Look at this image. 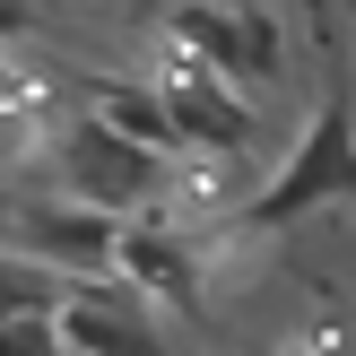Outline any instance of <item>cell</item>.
<instances>
[{
	"mask_svg": "<svg viewBox=\"0 0 356 356\" xmlns=\"http://www.w3.org/2000/svg\"><path fill=\"white\" fill-rule=\"evenodd\" d=\"M330 200H356V70H322L296 156H278V174H261L252 209H243L235 226L278 235V226L313 218V209H330Z\"/></svg>",
	"mask_w": 356,
	"mask_h": 356,
	"instance_id": "obj_1",
	"label": "cell"
},
{
	"mask_svg": "<svg viewBox=\"0 0 356 356\" xmlns=\"http://www.w3.org/2000/svg\"><path fill=\"white\" fill-rule=\"evenodd\" d=\"M165 165H174L165 148H148V139L113 131V122L87 113V104L61 122V139H52V174H61L52 191H70V200L104 209V218H122V226L165 209Z\"/></svg>",
	"mask_w": 356,
	"mask_h": 356,
	"instance_id": "obj_2",
	"label": "cell"
},
{
	"mask_svg": "<svg viewBox=\"0 0 356 356\" xmlns=\"http://www.w3.org/2000/svg\"><path fill=\"white\" fill-rule=\"evenodd\" d=\"M113 278L156 313V322H191L209 296V252H200V226H174L165 209L156 218H131L122 226V261Z\"/></svg>",
	"mask_w": 356,
	"mask_h": 356,
	"instance_id": "obj_3",
	"label": "cell"
},
{
	"mask_svg": "<svg viewBox=\"0 0 356 356\" xmlns=\"http://www.w3.org/2000/svg\"><path fill=\"white\" fill-rule=\"evenodd\" d=\"M0 226H9V243H17V252L52 261L61 278H113V261H122V218H104V209L70 200V191L17 200Z\"/></svg>",
	"mask_w": 356,
	"mask_h": 356,
	"instance_id": "obj_4",
	"label": "cell"
},
{
	"mask_svg": "<svg viewBox=\"0 0 356 356\" xmlns=\"http://www.w3.org/2000/svg\"><path fill=\"white\" fill-rule=\"evenodd\" d=\"M174 26H183L226 79H243L252 96L287 87V26H278L270 9H252V0H183Z\"/></svg>",
	"mask_w": 356,
	"mask_h": 356,
	"instance_id": "obj_5",
	"label": "cell"
},
{
	"mask_svg": "<svg viewBox=\"0 0 356 356\" xmlns=\"http://www.w3.org/2000/svg\"><path fill=\"white\" fill-rule=\"evenodd\" d=\"M70 287H79V278H61L52 261H35V252H17V243H0V322H17V313H61Z\"/></svg>",
	"mask_w": 356,
	"mask_h": 356,
	"instance_id": "obj_6",
	"label": "cell"
},
{
	"mask_svg": "<svg viewBox=\"0 0 356 356\" xmlns=\"http://www.w3.org/2000/svg\"><path fill=\"white\" fill-rule=\"evenodd\" d=\"M0 356H79L61 330V313H17V322H0Z\"/></svg>",
	"mask_w": 356,
	"mask_h": 356,
	"instance_id": "obj_7",
	"label": "cell"
},
{
	"mask_svg": "<svg viewBox=\"0 0 356 356\" xmlns=\"http://www.w3.org/2000/svg\"><path fill=\"white\" fill-rule=\"evenodd\" d=\"M278 356H356V322H313V330H296Z\"/></svg>",
	"mask_w": 356,
	"mask_h": 356,
	"instance_id": "obj_8",
	"label": "cell"
},
{
	"mask_svg": "<svg viewBox=\"0 0 356 356\" xmlns=\"http://www.w3.org/2000/svg\"><path fill=\"white\" fill-rule=\"evenodd\" d=\"M348 26H356V0H348Z\"/></svg>",
	"mask_w": 356,
	"mask_h": 356,
	"instance_id": "obj_9",
	"label": "cell"
}]
</instances>
